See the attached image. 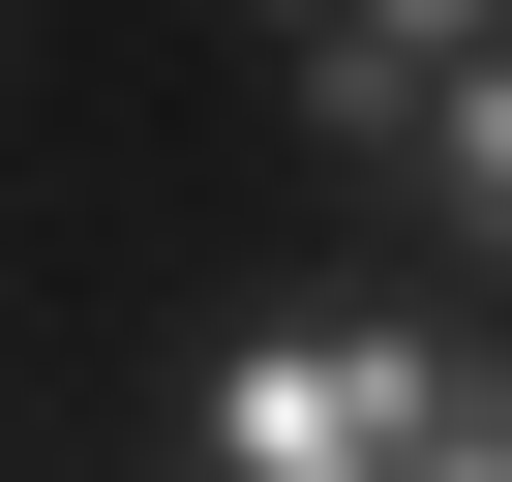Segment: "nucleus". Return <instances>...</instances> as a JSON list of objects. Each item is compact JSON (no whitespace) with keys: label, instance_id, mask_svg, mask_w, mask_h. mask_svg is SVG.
<instances>
[{"label":"nucleus","instance_id":"1","mask_svg":"<svg viewBox=\"0 0 512 482\" xmlns=\"http://www.w3.org/2000/svg\"><path fill=\"white\" fill-rule=\"evenodd\" d=\"M211 482H512V392L422 332H241L211 362Z\"/></svg>","mask_w":512,"mask_h":482},{"label":"nucleus","instance_id":"2","mask_svg":"<svg viewBox=\"0 0 512 482\" xmlns=\"http://www.w3.org/2000/svg\"><path fill=\"white\" fill-rule=\"evenodd\" d=\"M452 91H482V31H422V0H362V31H302V121H332V151H392V121L452 151Z\"/></svg>","mask_w":512,"mask_h":482},{"label":"nucleus","instance_id":"3","mask_svg":"<svg viewBox=\"0 0 512 482\" xmlns=\"http://www.w3.org/2000/svg\"><path fill=\"white\" fill-rule=\"evenodd\" d=\"M452 181H482V241H512V61H482V91H452Z\"/></svg>","mask_w":512,"mask_h":482}]
</instances>
